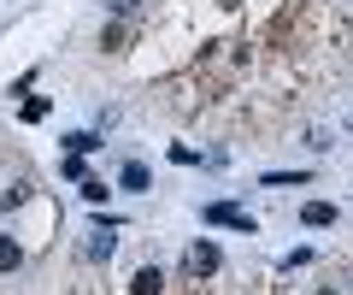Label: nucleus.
Wrapping results in <instances>:
<instances>
[{"label": "nucleus", "mask_w": 353, "mask_h": 295, "mask_svg": "<svg viewBox=\"0 0 353 295\" xmlns=\"http://www.w3.org/2000/svg\"><path fill=\"white\" fill-rule=\"evenodd\" d=\"M201 218H206V225H224V231H259V225H253V218L248 213H241V207H230V201H212V207H201Z\"/></svg>", "instance_id": "2"}, {"label": "nucleus", "mask_w": 353, "mask_h": 295, "mask_svg": "<svg viewBox=\"0 0 353 295\" xmlns=\"http://www.w3.org/2000/svg\"><path fill=\"white\" fill-rule=\"evenodd\" d=\"M318 295H341V289H318Z\"/></svg>", "instance_id": "9"}, {"label": "nucleus", "mask_w": 353, "mask_h": 295, "mask_svg": "<svg viewBox=\"0 0 353 295\" xmlns=\"http://www.w3.org/2000/svg\"><path fill=\"white\" fill-rule=\"evenodd\" d=\"M118 189H124V195H148V189H153L148 166H141V160H124V171H118Z\"/></svg>", "instance_id": "4"}, {"label": "nucleus", "mask_w": 353, "mask_h": 295, "mask_svg": "<svg viewBox=\"0 0 353 295\" xmlns=\"http://www.w3.org/2000/svg\"><path fill=\"white\" fill-rule=\"evenodd\" d=\"M159 289H165V272L159 266H141L136 283H130V295H159Z\"/></svg>", "instance_id": "6"}, {"label": "nucleus", "mask_w": 353, "mask_h": 295, "mask_svg": "<svg viewBox=\"0 0 353 295\" xmlns=\"http://www.w3.org/2000/svg\"><path fill=\"white\" fill-rule=\"evenodd\" d=\"M24 266V248L12 242V236H0V278H6V272H18Z\"/></svg>", "instance_id": "7"}, {"label": "nucleus", "mask_w": 353, "mask_h": 295, "mask_svg": "<svg viewBox=\"0 0 353 295\" xmlns=\"http://www.w3.org/2000/svg\"><path fill=\"white\" fill-rule=\"evenodd\" d=\"M301 225L324 231V225H336V207H330V201H306V207H301Z\"/></svg>", "instance_id": "5"}, {"label": "nucleus", "mask_w": 353, "mask_h": 295, "mask_svg": "<svg viewBox=\"0 0 353 295\" xmlns=\"http://www.w3.org/2000/svg\"><path fill=\"white\" fill-rule=\"evenodd\" d=\"M218 266H224V248H218V242H206V236L189 248V254H183V272H189V278H212Z\"/></svg>", "instance_id": "1"}, {"label": "nucleus", "mask_w": 353, "mask_h": 295, "mask_svg": "<svg viewBox=\"0 0 353 295\" xmlns=\"http://www.w3.org/2000/svg\"><path fill=\"white\" fill-rule=\"evenodd\" d=\"M224 6H236V0H224Z\"/></svg>", "instance_id": "10"}, {"label": "nucleus", "mask_w": 353, "mask_h": 295, "mask_svg": "<svg viewBox=\"0 0 353 295\" xmlns=\"http://www.w3.org/2000/svg\"><path fill=\"white\" fill-rule=\"evenodd\" d=\"M65 148H71V154H88V148H101V142L88 136V130H77V136H65Z\"/></svg>", "instance_id": "8"}, {"label": "nucleus", "mask_w": 353, "mask_h": 295, "mask_svg": "<svg viewBox=\"0 0 353 295\" xmlns=\"http://www.w3.org/2000/svg\"><path fill=\"white\" fill-rule=\"evenodd\" d=\"M112 218H101V231H94V236H88V242H83V260H88V266H101V260H112Z\"/></svg>", "instance_id": "3"}]
</instances>
